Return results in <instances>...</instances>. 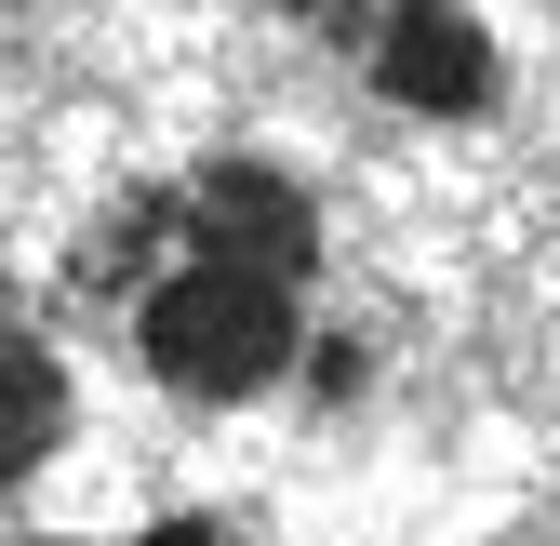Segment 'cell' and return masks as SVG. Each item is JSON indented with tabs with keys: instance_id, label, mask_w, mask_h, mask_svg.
<instances>
[{
	"instance_id": "6da1fadb",
	"label": "cell",
	"mask_w": 560,
	"mask_h": 546,
	"mask_svg": "<svg viewBox=\"0 0 560 546\" xmlns=\"http://www.w3.org/2000/svg\"><path fill=\"white\" fill-rule=\"evenodd\" d=\"M81 307L120 320V347L174 400H267L307 360L320 307V200L280 161H187L174 187H133L81 240Z\"/></svg>"
},
{
	"instance_id": "7a4b0ae2",
	"label": "cell",
	"mask_w": 560,
	"mask_h": 546,
	"mask_svg": "<svg viewBox=\"0 0 560 546\" xmlns=\"http://www.w3.org/2000/svg\"><path fill=\"white\" fill-rule=\"evenodd\" d=\"M361 67H374L400 107H428V120H480V107H494V81H508L494 40L454 27V14H400V27H374V40H361Z\"/></svg>"
},
{
	"instance_id": "3957f363",
	"label": "cell",
	"mask_w": 560,
	"mask_h": 546,
	"mask_svg": "<svg viewBox=\"0 0 560 546\" xmlns=\"http://www.w3.org/2000/svg\"><path fill=\"white\" fill-rule=\"evenodd\" d=\"M54 440H67V360H54V333L27 320L14 266H0V480H27Z\"/></svg>"
},
{
	"instance_id": "277c9868",
	"label": "cell",
	"mask_w": 560,
	"mask_h": 546,
	"mask_svg": "<svg viewBox=\"0 0 560 546\" xmlns=\"http://www.w3.org/2000/svg\"><path fill=\"white\" fill-rule=\"evenodd\" d=\"M148 546H228V520H161Z\"/></svg>"
}]
</instances>
